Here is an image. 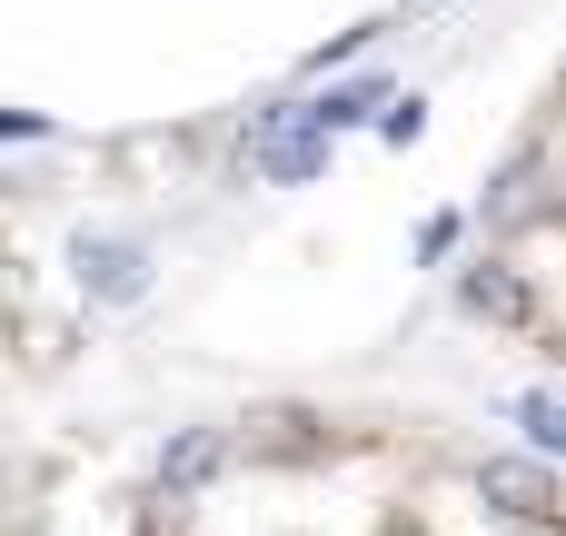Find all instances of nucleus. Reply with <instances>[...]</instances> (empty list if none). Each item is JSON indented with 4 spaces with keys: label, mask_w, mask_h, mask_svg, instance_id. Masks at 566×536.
<instances>
[{
    "label": "nucleus",
    "mask_w": 566,
    "mask_h": 536,
    "mask_svg": "<svg viewBox=\"0 0 566 536\" xmlns=\"http://www.w3.org/2000/svg\"><path fill=\"white\" fill-rule=\"evenodd\" d=\"M80 278L99 298H139L149 288V259H139V239H80Z\"/></svg>",
    "instance_id": "nucleus-3"
},
{
    "label": "nucleus",
    "mask_w": 566,
    "mask_h": 536,
    "mask_svg": "<svg viewBox=\"0 0 566 536\" xmlns=\"http://www.w3.org/2000/svg\"><path fill=\"white\" fill-rule=\"evenodd\" d=\"M478 497H497V507L527 517V527L557 517V487H547V467H527V458H488V467H478Z\"/></svg>",
    "instance_id": "nucleus-2"
},
{
    "label": "nucleus",
    "mask_w": 566,
    "mask_h": 536,
    "mask_svg": "<svg viewBox=\"0 0 566 536\" xmlns=\"http://www.w3.org/2000/svg\"><path fill=\"white\" fill-rule=\"evenodd\" d=\"M517 418H527L537 448H566V398H517Z\"/></svg>",
    "instance_id": "nucleus-7"
},
{
    "label": "nucleus",
    "mask_w": 566,
    "mask_h": 536,
    "mask_svg": "<svg viewBox=\"0 0 566 536\" xmlns=\"http://www.w3.org/2000/svg\"><path fill=\"white\" fill-rule=\"evenodd\" d=\"M308 109H318V119H328V129H358V119H368V109H398V99H388V90H378V80H348V90H328V99H308Z\"/></svg>",
    "instance_id": "nucleus-6"
},
{
    "label": "nucleus",
    "mask_w": 566,
    "mask_h": 536,
    "mask_svg": "<svg viewBox=\"0 0 566 536\" xmlns=\"http://www.w3.org/2000/svg\"><path fill=\"white\" fill-rule=\"evenodd\" d=\"M458 298H468L478 318H497V328H517V318H527V288H517V269H507V259H478V269L458 278Z\"/></svg>",
    "instance_id": "nucleus-4"
},
{
    "label": "nucleus",
    "mask_w": 566,
    "mask_h": 536,
    "mask_svg": "<svg viewBox=\"0 0 566 536\" xmlns=\"http://www.w3.org/2000/svg\"><path fill=\"white\" fill-rule=\"evenodd\" d=\"M219 458H229V438H219V428H199V438H179V448L159 458V497H189V487H199V477H209Z\"/></svg>",
    "instance_id": "nucleus-5"
},
{
    "label": "nucleus",
    "mask_w": 566,
    "mask_h": 536,
    "mask_svg": "<svg viewBox=\"0 0 566 536\" xmlns=\"http://www.w3.org/2000/svg\"><path fill=\"white\" fill-rule=\"evenodd\" d=\"M249 169L279 179V189H289V179H318V169H328V119H318V109H279V119L249 139Z\"/></svg>",
    "instance_id": "nucleus-1"
}]
</instances>
